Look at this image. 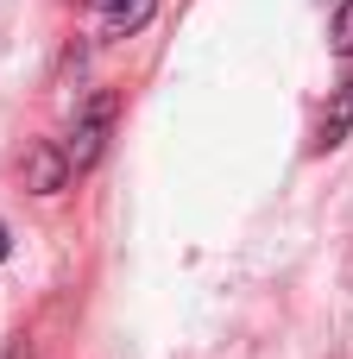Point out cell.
Masks as SVG:
<instances>
[{
    "instance_id": "obj_5",
    "label": "cell",
    "mask_w": 353,
    "mask_h": 359,
    "mask_svg": "<svg viewBox=\"0 0 353 359\" xmlns=\"http://www.w3.org/2000/svg\"><path fill=\"white\" fill-rule=\"evenodd\" d=\"M328 44H335V57H353V0L335 6V25H328Z\"/></svg>"
},
{
    "instance_id": "obj_6",
    "label": "cell",
    "mask_w": 353,
    "mask_h": 359,
    "mask_svg": "<svg viewBox=\"0 0 353 359\" xmlns=\"http://www.w3.org/2000/svg\"><path fill=\"white\" fill-rule=\"evenodd\" d=\"M6 246H13V240H6V227H0V259H6Z\"/></svg>"
},
{
    "instance_id": "obj_7",
    "label": "cell",
    "mask_w": 353,
    "mask_h": 359,
    "mask_svg": "<svg viewBox=\"0 0 353 359\" xmlns=\"http://www.w3.org/2000/svg\"><path fill=\"white\" fill-rule=\"evenodd\" d=\"M82 6H107V0H82Z\"/></svg>"
},
{
    "instance_id": "obj_1",
    "label": "cell",
    "mask_w": 353,
    "mask_h": 359,
    "mask_svg": "<svg viewBox=\"0 0 353 359\" xmlns=\"http://www.w3.org/2000/svg\"><path fill=\"white\" fill-rule=\"evenodd\" d=\"M114 95L101 88V95H88V107L76 114V126H69V139H57V151H63V164H69V183L101 158V145H107V126H114Z\"/></svg>"
},
{
    "instance_id": "obj_2",
    "label": "cell",
    "mask_w": 353,
    "mask_h": 359,
    "mask_svg": "<svg viewBox=\"0 0 353 359\" xmlns=\"http://www.w3.org/2000/svg\"><path fill=\"white\" fill-rule=\"evenodd\" d=\"M25 189H38V196L69 189V164H63L57 145H32V158H25Z\"/></svg>"
},
{
    "instance_id": "obj_3",
    "label": "cell",
    "mask_w": 353,
    "mask_h": 359,
    "mask_svg": "<svg viewBox=\"0 0 353 359\" xmlns=\"http://www.w3.org/2000/svg\"><path fill=\"white\" fill-rule=\"evenodd\" d=\"M347 126H353V76L335 88V101L322 107V126H316V151H335L341 139H347Z\"/></svg>"
},
{
    "instance_id": "obj_4",
    "label": "cell",
    "mask_w": 353,
    "mask_h": 359,
    "mask_svg": "<svg viewBox=\"0 0 353 359\" xmlns=\"http://www.w3.org/2000/svg\"><path fill=\"white\" fill-rule=\"evenodd\" d=\"M152 13H158V0H107V6H101V32H107V38H133Z\"/></svg>"
}]
</instances>
